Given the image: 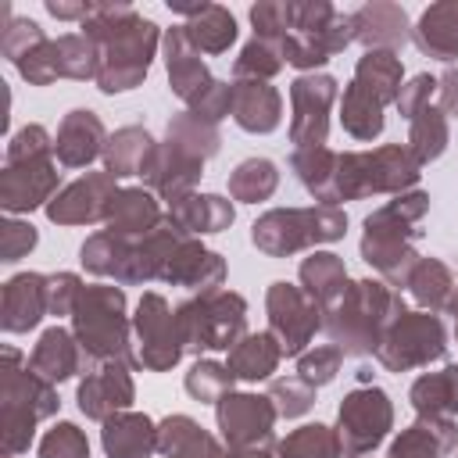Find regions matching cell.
<instances>
[{
	"label": "cell",
	"mask_w": 458,
	"mask_h": 458,
	"mask_svg": "<svg viewBox=\"0 0 458 458\" xmlns=\"http://www.w3.org/2000/svg\"><path fill=\"white\" fill-rule=\"evenodd\" d=\"M107 129L100 122L97 111L89 107H75L61 118L57 125V136H54V157L61 168H86L93 165L97 157H104V147H107Z\"/></svg>",
	"instance_id": "cell-19"
},
{
	"label": "cell",
	"mask_w": 458,
	"mask_h": 458,
	"mask_svg": "<svg viewBox=\"0 0 458 458\" xmlns=\"http://www.w3.org/2000/svg\"><path fill=\"white\" fill-rule=\"evenodd\" d=\"M61 190L57 157H25V161H4L0 172V208L7 215H25L36 208H47Z\"/></svg>",
	"instance_id": "cell-15"
},
{
	"label": "cell",
	"mask_w": 458,
	"mask_h": 458,
	"mask_svg": "<svg viewBox=\"0 0 458 458\" xmlns=\"http://www.w3.org/2000/svg\"><path fill=\"white\" fill-rule=\"evenodd\" d=\"M347 215L333 204H311V208H272L258 215L250 225V243L268 258H290L297 250L344 240Z\"/></svg>",
	"instance_id": "cell-8"
},
{
	"label": "cell",
	"mask_w": 458,
	"mask_h": 458,
	"mask_svg": "<svg viewBox=\"0 0 458 458\" xmlns=\"http://www.w3.org/2000/svg\"><path fill=\"white\" fill-rule=\"evenodd\" d=\"M79 293H82V279L75 272H54V276H47V308H50V315H57V318L68 315L72 318Z\"/></svg>",
	"instance_id": "cell-56"
},
{
	"label": "cell",
	"mask_w": 458,
	"mask_h": 458,
	"mask_svg": "<svg viewBox=\"0 0 458 458\" xmlns=\"http://www.w3.org/2000/svg\"><path fill=\"white\" fill-rule=\"evenodd\" d=\"M283 361V347L279 340L261 329V333H247L225 358V369L233 372V379L240 383H261V379H272V372L279 369Z\"/></svg>",
	"instance_id": "cell-36"
},
{
	"label": "cell",
	"mask_w": 458,
	"mask_h": 458,
	"mask_svg": "<svg viewBox=\"0 0 458 458\" xmlns=\"http://www.w3.org/2000/svg\"><path fill=\"white\" fill-rule=\"evenodd\" d=\"M279 190V168L268 157H247L229 172V197L240 204H261Z\"/></svg>",
	"instance_id": "cell-41"
},
{
	"label": "cell",
	"mask_w": 458,
	"mask_h": 458,
	"mask_svg": "<svg viewBox=\"0 0 458 458\" xmlns=\"http://www.w3.org/2000/svg\"><path fill=\"white\" fill-rule=\"evenodd\" d=\"M394 429V404L386 390L365 383L344 394L336 408V437H340V454L344 458H365L372 454L386 433Z\"/></svg>",
	"instance_id": "cell-11"
},
{
	"label": "cell",
	"mask_w": 458,
	"mask_h": 458,
	"mask_svg": "<svg viewBox=\"0 0 458 458\" xmlns=\"http://www.w3.org/2000/svg\"><path fill=\"white\" fill-rule=\"evenodd\" d=\"M54 61H57V79H93L100 75V47L86 32H64L54 39Z\"/></svg>",
	"instance_id": "cell-40"
},
{
	"label": "cell",
	"mask_w": 458,
	"mask_h": 458,
	"mask_svg": "<svg viewBox=\"0 0 458 458\" xmlns=\"http://www.w3.org/2000/svg\"><path fill=\"white\" fill-rule=\"evenodd\" d=\"M408 401L419 419H454L458 422V365L451 361L437 372H422L411 383Z\"/></svg>",
	"instance_id": "cell-35"
},
{
	"label": "cell",
	"mask_w": 458,
	"mask_h": 458,
	"mask_svg": "<svg viewBox=\"0 0 458 458\" xmlns=\"http://www.w3.org/2000/svg\"><path fill=\"white\" fill-rule=\"evenodd\" d=\"M29 369L57 386V383H64L72 376H82L89 369V361H86V354H82V347H79L72 329L50 326V329L39 333V340H36V347L29 354Z\"/></svg>",
	"instance_id": "cell-25"
},
{
	"label": "cell",
	"mask_w": 458,
	"mask_h": 458,
	"mask_svg": "<svg viewBox=\"0 0 458 458\" xmlns=\"http://www.w3.org/2000/svg\"><path fill=\"white\" fill-rule=\"evenodd\" d=\"M100 444L107 458H150L157 451V422L143 411H118L104 422Z\"/></svg>",
	"instance_id": "cell-32"
},
{
	"label": "cell",
	"mask_w": 458,
	"mask_h": 458,
	"mask_svg": "<svg viewBox=\"0 0 458 458\" xmlns=\"http://www.w3.org/2000/svg\"><path fill=\"white\" fill-rule=\"evenodd\" d=\"M404 86V64L390 50H365L354 64L351 82L344 86L340 97V125L351 140L372 143L386 118V104H397V93Z\"/></svg>",
	"instance_id": "cell-5"
},
{
	"label": "cell",
	"mask_w": 458,
	"mask_h": 458,
	"mask_svg": "<svg viewBox=\"0 0 458 458\" xmlns=\"http://www.w3.org/2000/svg\"><path fill=\"white\" fill-rule=\"evenodd\" d=\"M447 140H451V132H447V114L440 111V107H422L411 122H408V150L419 157V165H429V161H437L444 150H447Z\"/></svg>",
	"instance_id": "cell-43"
},
{
	"label": "cell",
	"mask_w": 458,
	"mask_h": 458,
	"mask_svg": "<svg viewBox=\"0 0 458 458\" xmlns=\"http://www.w3.org/2000/svg\"><path fill=\"white\" fill-rule=\"evenodd\" d=\"M293 179L315 197V204H333V175H336V150L329 147H308L290 154Z\"/></svg>",
	"instance_id": "cell-39"
},
{
	"label": "cell",
	"mask_w": 458,
	"mask_h": 458,
	"mask_svg": "<svg viewBox=\"0 0 458 458\" xmlns=\"http://www.w3.org/2000/svg\"><path fill=\"white\" fill-rule=\"evenodd\" d=\"M47 11L57 18V21H86L89 18V11H93V4H86V0H47Z\"/></svg>",
	"instance_id": "cell-58"
},
{
	"label": "cell",
	"mask_w": 458,
	"mask_h": 458,
	"mask_svg": "<svg viewBox=\"0 0 458 458\" xmlns=\"http://www.w3.org/2000/svg\"><path fill=\"white\" fill-rule=\"evenodd\" d=\"M429 211V193L422 190H408L397 193L394 200H386L383 208H376L372 215H365V229H361V258L369 268L379 272L383 283H390L394 290H404L408 272L415 268V261L422 258L415 250L422 229L419 222Z\"/></svg>",
	"instance_id": "cell-3"
},
{
	"label": "cell",
	"mask_w": 458,
	"mask_h": 458,
	"mask_svg": "<svg viewBox=\"0 0 458 458\" xmlns=\"http://www.w3.org/2000/svg\"><path fill=\"white\" fill-rule=\"evenodd\" d=\"M276 458H344L340 437L326 422H304L276 444Z\"/></svg>",
	"instance_id": "cell-42"
},
{
	"label": "cell",
	"mask_w": 458,
	"mask_h": 458,
	"mask_svg": "<svg viewBox=\"0 0 458 458\" xmlns=\"http://www.w3.org/2000/svg\"><path fill=\"white\" fill-rule=\"evenodd\" d=\"M82 32L100 47V93H129L147 79L161 32L132 4H93Z\"/></svg>",
	"instance_id": "cell-1"
},
{
	"label": "cell",
	"mask_w": 458,
	"mask_h": 458,
	"mask_svg": "<svg viewBox=\"0 0 458 458\" xmlns=\"http://www.w3.org/2000/svg\"><path fill=\"white\" fill-rule=\"evenodd\" d=\"M47 39V32L39 29V21H32V18H11L4 29H0V54L11 61V64H18L32 47H39Z\"/></svg>",
	"instance_id": "cell-50"
},
{
	"label": "cell",
	"mask_w": 458,
	"mask_h": 458,
	"mask_svg": "<svg viewBox=\"0 0 458 458\" xmlns=\"http://www.w3.org/2000/svg\"><path fill=\"white\" fill-rule=\"evenodd\" d=\"M157 451L165 458H233V447L218 444L190 415H168L157 422Z\"/></svg>",
	"instance_id": "cell-33"
},
{
	"label": "cell",
	"mask_w": 458,
	"mask_h": 458,
	"mask_svg": "<svg viewBox=\"0 0 458 458\" xmlns=\"http://www.w3.org/2000/svg\"><path fill=\"white\" fill-rule=\"evenodd\" d=\"M50 315L47 308V276L43 272H18L4 283L0 293V326L4 333H29Z\"/></svg>",
	"instance_id": "cell-23"
},
{
	"label": "cell",
	"mask_w": 458,
	"mask_h": 458,
	"mask_svg": "<svg viewBox=\"0 0 458 458\" xmlns=\"http://www.w3.org/2000/svg\"><path fill=\"white\" fill-rule=\"evenodd\" d=\"M43 154H54V136L43 129V125H21L11 140H7V150H4V161H25V157H43Z\"/></svg>",
	"instance_id": "cell-52"
},
{
	"label": "cell",
	"mask_w": 458,
	"mask_h": 458,
	"mask_svg": "<svg viewBox=\"0 0 458 458\" xmlns=\"http://www.w3.org/2000/svg\"><path fill=\"white\" fill-rule=\"evenodd\" d=\"M447 311L454 315V336H458V283H454V293H451V304H447Z\"/></svg>",
	"instance_id": "cell-60"
},
{
	"label": "cell",
	"mask_w": 458,
	"mask_h": 458,
	"mask_svg": "<svg viewBox=\"0 0 458 458\" xmlns=\"http://www.w3.org/2000/svg\"><path fill=\"white\" fill-rule=\"evenodd\" d=\"M79 261L86 272L100 279H114L118 286H136V240L129 236H114L100 229L86 236V243L79 247Z\"/></svg>",
	"instance_id": "cell-28"
},
{
	"label": "cell",
	"mask_w": 458,
	"mask_h": 458,
	"mask_svg": "<svg viewBox=\"0 0 458 458\" xmlns=\"http://www.w3.org/2000/svg\"><path fill=\"white\" fill-rule=\"evenodd\" d=\"M447 354V329L433 311H404L390 322L376 361L386 372H411L426 369L429 361H440Z\"/></svg>",
	"instance_id": "cell-10"
},
{
	"label": "cell",
	"mask_w": 458,
	"mask_h": 458,
	"mask_svg": "<svg viewBox=\"0 0 458 458\" xmlns=\"http://www.w3.org/2000/svg\"><path fill=\"white\" fill-rule=\"evenodd\" d=\"M18 75L29 86H50L57 79V61H54V39H43L39 47H32L18 64Z\"/></svg>",
	"instance_id": "cell-53"
},
{
	"label": "cell",
	"mask_w": 458,
	"mask_h": 458,
	"mask_svg": "<svg viewBox=\"0 0 458 458\" xmlns=\"http://www.w3.org/2000/svg\"><path fill=\"white\" fill-rule=\"evenodd\" d=\"M340 365H344V351L336 344H322V347H311L297 358V379H304L308 386L318 390V386L336 379Z\"/></svg>",
	"instance_id": "cell-48"
},
{
	"label": "cell",
	"mask_w": 458,
	"mask_h": 458,
	"mask_svg": "<svg viewBox=\"0 0 458 458\" xmlns=\"http://www.w3.org/2000/svg\"><path fill=\"white\" fill-rule=\"evenodd\" d=\"M157 140L143 129V125H122L107 136L104 147V172L114 179H129V175H143L154 161Z\"/></svg>",
	"instance_id": "cell-34"
},
{
	"label": "cell",
	"mask_w": 458,
	"mask_h": 458,
	"mask_svg": "<svg viewBox=\"0 0 458 458\" xmlns=\"http://www.w3.org/2000/svg\"><path fill=\"white\" fill-rule=\"evenodd\" d=\"M186 111L197 114V118H204V122H211V125H218L225 114H233V82L215 79Z\"/></svg>",
	"instance_id": "cell-54"
},
{
	"label": "cell",
	"mask_w": 458,
	"mask_h": 458,
	"mask_svg": "<svg viewBox=\"0 0 458 458\" xmlns=\"http://www.w3.org/2000/svg\"><path fill=\"white\" fill-rule=\"evenodd\" d=\"M268 401L279 419H301L315 404V386H308L297 376H279L268 383Z\"/></svg>",
	"instance_id": "cell-46"
},
{
	"label": "cell",
	"mask_w": 458,
	"mask_h": 458,
	"mask_svg": "<svg viewBox=\"0 0 458 458\" xmlns=\"http://www.w3.org/2000/svg\"><path fill=\"white\" fill-rule=\"evenodd\" d=\"M186 18V36L200 54H225L236 43V18L222 4H172Z\"/></svg>",
	"instance_id": "cell-30"
},
{
	"label": "cell",
	"mask_w": 458,
	"mask_h": 458,
	"mask_svg": "<svg viewBox=\"0 0 458 458\" xmlns=\"http://www.w3.org/2000/svg\"><path fill=\"white\" fill-rule=\"evenodd\" d=\"M276 408L268 394H225L215 404V422L222 429L225 447H268L272 444V426H276Z\"/></svg>",
	"instance_id": "cell-16"
},
{
	"label": "cell",
	"mask_w": 458,
	"mask_h": 458,
	"mask_svg": "<svg viewBox=\"0 0 458 458\" xmlns=\"http://www.w3.org/2000/svg\"><path fill=\"white\" fill-rule=\"evenodd\" d=\"M411 43L419 47V54L451 64L458 57V0L429 4L411 25Z\"/></svg>",
	"instance_id": "cell-31"
},
{
	"label": "cell",
	"mask_w": 458,
	"mask_h": 458,
	"mask_svg": "<svg viewBox=\"0 0 458 458\" xmlns=\"http://www.w3.org/2000/svg\"><path fill=\"white\" fill-rule=\"evenodd\" d=\"M161 283L186 286V290H197V293L222 290V283H225V261H222V254L208 250L197 236H182L179 247L172 250V258L161 268Z\"/></svg>",
	"instance_id": "cell-20"
},
{
	"label": "cell",
	"mask_w": 458,
	"mask_h": 458,
	"mask_svg": "<svg viewBox=\"0 0 458 458\" xmlns=\"http://www.w3.org/2000/svg\"><path fill=\"white\" fill-rule=\"evenodd\" d=\"M132 340H136V365L147 372H168L186 354L179 322H175V308L154 290H147L136 304Z\"/></svg>",
	"instance_id": "cell-12"
},
{
	"label": "cell",
	"mask_w": 458,
	"mask_h": 458,
	"mask_svg": "<svg viewBox=\"0 0 458 458\" xmlns=\"http://www.w3.org/2000/svg\"><path fill=\"white\" fill-rule=\"evenodd\" d=\"M200 175H204V161L197 154L182 150L179 143L165 140V143H157L154 161L143 172V182H147L150 193H157L165 200H175L182 193H193V186H197Z\"/></svg>",
	"instance_id": "cell-24"
},
{
	"label": "cell",
	"mask_w": 458,
	"mask_h": 458,
	"mask_svg": "<svg viewBox=\"0 0 458 458\" xmlns=\"http://www.w3.org/2000/svg\"><path fill=\"white\" fill-rule=\"evenodd\" d=\"M233 218H236V208L222 193H182V197L168 200V211H165V222H172L186 236L225 233L233 225Z\"/></svg>",
	"instance_id": "cell-27"
},
{
	"label": "cell",
	"mask_w": 458,
	"mask_h": 458,
	"mask_svg": "<svg viewBox=\"0 0 458 458\" xmlns=\"http://www.w3.org/2000/svg\"><path fill=\"white\" fill-rule=\"evenodd\" d=\"M340 82L326 72H308L290 82V143L293 150L308 147H326L329 136V111L336 104Z\"/></svg>",
	"instance_id": "cell-14"
},
{
	"label": "cell",
	"mask_w": 458,
	"mask_h": 458,
	"mask_svg": "<svg viewBox=\"0 0 458 458\" xmlns=\"http://www.w3.org/2000/svg\"><path fill=\"white\" fill-rule=\"evenodd\" d=\"M233 122L243 132L265 136L283 122V97L265 79H233Z\"/></svg>",
	"instance_id": "cell-26"
},
{
	"label": "cell",
	"mask_w": 458,
	"mask_h": 458,
	"mask_svg": "<svg viewBox=\"0 0 458 458\" xmlns=\"http://www.w3.org/2000/svg\"><path fill=\"white\" fill-rule=\"evenodd\" d=\"M129 369L132 365H125V361H93L82 372L79 390H75L79 411L93 422H107L111 415L129 411V404L136 401V386H132Z\"/></svg>",
	"instance_id": "cell-17"
},
{
	"label": "cell",
	"mask_w": 458,
	"mask_h": 458,
	"mask_svg": "<svg viewBox=\"0 0 458 458\" xmlns=\"http://www.w3.org/2000/svg\"><path fill=\"white\" fill-rule=\"evenodd\" d=\"M283 54L272 47V43H265V39H250L243 50H240V57L233 61V75L236 79H272V75H279L283 72Z\"/></svg>",
	"instance_id": "cell-47"
},
{
	"label": "cell",
	"mask_w": 458,
	"mask_h": 458,
	"mask_svg": "<svg viewBox=\"0 0 458 458\" xmlns=\"http://www.w3.org/2000/svg\"><path fill=\"white\" fill-rule=\"evenodd\" d=\"M404 290L419 304V311H433L437 315V311H444L451 304L454 276H451V268L440 258H419L415 268L404 279Z\"/></svg>",
	"instance_id": "cell-37"
},
{
	"label": "cell",
	"mask_w": 458,
	"mask_h": 458,
	"mask_svg": "<svg viewBox=\"0 0 458 458\" xmlns=\"http://www.w3.org/2000/svg\"><path fill=\"white\" fill-rule=\"evenodd\" d=\"M437 107L447 118H458V64H447V72L437 79Z\"/></svg>",
	"instance_id": "cell-57"
},
{
	"label": "cell",
	"mask_w": 458,
	"mask_h": 458,
	"mask_svg": "<svg viewBox=\"0 0 458 458\" xmlns=\"http://www.w3.org/2000/svg\"><path fill=\"white\" fill-rule=\"evenodd\" d=\"M422 175L419 157L408 143H383L376 150H344L336 154L333 175V208L344 200L379 197V193H408Z\"/></svg>",
	"instance_id": "cell-7"
},
{
	"label": "cell",
	"mask_w": 458,
	"mask_h": 458,
	"mask_svg": "<svg viewBox=\"0 0 458 458\" xmlns=\"http://www.w3.org/2000/svg\"><path fill=\"white\" fill-rule=\"evenodd\" d=\"M36 243H39V233H36L32 222L4 218V225H0V261H4V265L21 261Z\"/></svg>",
	"instance_id": "cell-51"
},
{
	"label": "cell",
	"mask_w": 458,
	"mask_h": 458,
	"mask_svg": "<svg viewBox=\"0 0 458 458\" xmlns=\"http://www.w3.org/2000/svg\"><path fill=\"white\" fill-rule=\"evenodd\" d=\"M165 140L179 143L182 150L197 154L200 161H208V157H215V154L222 150V132H218V125H211V122L190 114V111L172 114V122H168V129H165Z\"/></svg>",
	"instance_id": "cell-44"
},
{
	"label": "cell",
	"mask_w": 458,
	"mask_h": 458,
	"mask_svg": "<svg viewBox=\"0 0 458 458\" xmlns=\"http://www.w3.org/2000/svg\"><path fill=\"white\" fill-rule=\"evenodd\" d=\"M61 408L57 386L36 376L29 365L21 369V351H0V454L18 458L29 451L36 426Z\"/></svg>",
	"instance_id": "cell-4"
},
{
	"label": "cell",
	"mask_w": 458,
	"mask_h": 458,
	"mask_svg": "<svg viewBox=\"0 0 458 458\" xmlns=\"http://www.w3.org/2000/svg\"><path fill=\"white\" fill-rule=\"evenodd\" d=\"M118 179L107 172H89L68 186L57 190V197L47 204V218L54 225H93L107 222V208L118 193Z\"/></svg>",
	"instance_id": "cell-18"
},
{
	"label": "cell",
	"mask_w": 458,
	"mask_h": 458,
	"mask_svg": "<svg viewBox=\"0 0 458 458\" xmlns=\"http://www.w3.org/2000/svg\"><path fill=\"white\" fill-rule=\"evenodd\" d=\"M265 315H268V333L283 347V358H301L315 340V333L322 329V308L286 279L268 286Z\"/></svg>",
	"instance_id": "cell-13"
},
{
	"label": "cell",
	"mask_w": 458,
	"mask_h": 458,
	"mask_svg": "<svg viewBox=\"0 0 458 458\" xmlns=\"http://www.w3.org/2000/svg\"><path fill=\"white\" fill-rule=\"evenodd\" d=\"M175 322L186 354L233 351L247 336V301L233 290H208L175 304Z\"/></svg>",
	"instance_id": "cell-9"
},
{
	"label": "cell",
	"mask_w": 458,
	"mask_h": 458,
	"mask_svg": "<svg viewBox=\"0 0 458 458\" xmlns=\"http://www.w3.org/2000/svg\"><path fill=\"white\" fill-rule=\"evenodd\" d=\"M72 333L86 354V361H125L136 365V340H132V318L125 315V290L118 283H93L82 286L75 311H72Z\"/></svg>",
	"instance_id": "cell-6"
},
{
	"label": "cell",
	"mask_w": 458,
	"mask_h": 458,
	"mask_svg": "<svg viewBox=\"0 0 458 458\" xmlns=\"http://www.w3.org/2000/svg\"><path fill=\"white\" fill-rule=\"evenodd\" d=\"M297 279H301V290H304L318 308H326V304L347 286V265H344V258L333 254V250H311V254L301 261Z\"/></svg>",
	"instance_id": "cell-38"
},
{
	"label": "cell",
	"mask_w": 458,
	"mask_h": 458,
	"mask_svg": "<svg viewBox=\"0 0 458 458\" xmlns=\"http://www.w3.org/2000/svg\"><path fill=\"white\" fill-rule=\"evenodd\" d=\"M233 372L222 365V361H211V358H197L182 379L186 394L200 404H218L225 394H233Z\"/></svg>",
	"instance_id": "cell-45"
},
{
	"label": "cell",
	"mask_w": 458,
	"mask_h": 458,
	"mask_svg": "<svg viewBox=\"0 0 458 458\" xmlns=\"http://www.w3.org/2000/svg\"><path fill=\"white\" fill-rule=\"evenodd\" d=\"M351 29H354V43H361L365 50L397 54L411 39L408 11L390 0H372V4H361L358 11H351Z\"/></svg>",
	"instance_id": "cell-21"
},
{
	"label": "cell",
	"mask_w": 458,
	"mask_h": 458,
	"mask_svg": "<svg viewBox=\"0 0 458 458\" xmlns=\"http://www.w3.org/2000/svg\"><path fill=\"white\" fill-rule=\"evenodd\" d=\"M437 97V79L429 75V72H419V75H411L404 86H401V93H397V114L401 118H415L422 107H429V100Z\"/></svg>",
	"instance_id": "cell-55"
},
{
	"label": "cell",
	"mask_w": 458,
	"mask_h": 458,
	"mask_svg": "<svg viewBox=\"0 0 458 458\" xmlns=\"http://www.w3.org/2000/svg\"><path fill=\"white\" fill-rule=\"evenodd\" d=\"M161 47H165V68H168V89L190 107L211 82H215V75L204 68V61H200V50L190 43V36H186V29L182 25H172V29H165V36H161Z\"/></svg>",
	"instance_id": "cell-22"
},
{
	"label": "cell",
	"mask_w": 458,
	"mask_h": 458,
	"mask_svg": "<svg viewBox=\"0 0 458 458\" xmlns=\"http://www.w3.org/2000/svg\"><path fill=\"white\" fill-rule=\"evenodd\" d=\"M404 297L383 279H347V286L322 308V333L344 354L376 358L390 322L404 315Z\"/></svg>",
	"instance_id": "cell-2"
},
{
	"label": "cell",
	"mask_w": 458,
	"mask_h": 458,
	"mask_svg": "<svg viewBox=\"0 0 458 458\" xmlns=\"http://www.w3.org/2000/svg\"><path fill=\"white\" fill-rule=\"evenodd\" d=\"M165 222V211L157 204V197L147 190V186H122L107 208V233L114 236H129V240H140L147 233H154L157 225Z\"/></svg>",
	"instance_id": "cell-29"
},
{
	"label": "cell",
	"mask_w": 458,
	"mask_h": 458,
	"mask_svg": "<svg viewBox=\"0 0 458 458\" xmlns=\"http://www.w3.org/2000/svg\"><path fill=\"white\" fill-rule=\"evenodd\" d=\"M39 458H89V440L75 422H57L43 433Z\"/></svg>",
	"instance_id": "cell-49"
},
{
	"label": "cell",
	"mask_w": 458,
	"mask_h": 458,
	"mask_svg": "<svg viewBox=\"0 0 458 458\" xmlns=\"http://www.w3.org/2000/svg\"><path fill=\"white\" fill-rule=\"evenodd\" d=\"M233 458H276V454H268V447H243V451L233 447Z\"/></svg>",
	"instance_id": "cell-59"
}]
</instances>
